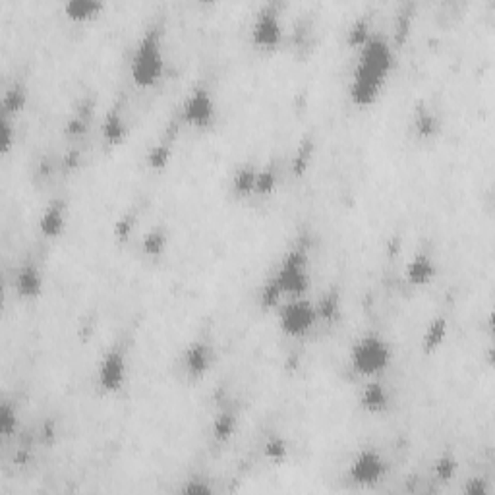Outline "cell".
Listing matches in <instances>:
<instances>
[{
	"mask_svg": "<svg viewBox=\"0 0 495 495\" xmlns=\"http://www.w3.org/2000/svg\"><path fill=\"white\" fill-rule=\"evenodd\" d=\"M358 51L360 54L350 80V99L364 109L378 101L383 91L393 70L394 52L383 37L374 34Z\"/></svg>",
	"mask_w": 495,
	"mask_h": 495,
	"instance_id": "obj_1",
	"label": "cell"
},
{
	"mask_svg": "<svg viewBox=\"0 0 495 495\" xmlns=\"http://www.w3.org/2000/svg\"><path fill=\"white\" fill-rule=\"evenodd\" d=\"M165 47L157 29H147L135 45L130 60V76L138 87H153L165 74Z\"/></svg>",
	"mask_w": 495,
	"mask_h": 495,
	"instance_id": "obj_2",
	"label": "cell"
},
{
	"mask_svg": "<svg viewBox=\"0 0 495 495\" xmlns=\"http://www.w3.org/2000/svg\"><path fill=\"white\" fill-rule=\"evenodd\" d=\"M269 285L277 290L281 300L308 296L311 285L310 256H308L304 246H296L286 253L277 265V271L271 277Z\"/></svg>",
	"mask_w": 495,
	"mask_h": 495,
	"instance_id": "obj_3",
	"label": "cell"
},
{
	"mask_svg": "<svg viewBox=\"0 0 495 495\" xmlns=\"http://www.w3.org/2000/svg\"><path fill=\"white\" fill-rule=\"evenodd\" d=\"M353 369L362 378L376 379L381 376L393 360L391 344L378 333H366L356 339L348 354Z\"/></svg>",
	"mask_w": 495,
	"mask_h": 495,
	"instance_id": "obj_4",
	"label": "cell"
},
{
	"mask_svg": "<svg viewBox=\"0 0 495 495\" xmlns=\"http://www.w3.org/2000/svg\"><path fill=\"white\" fill-rule=\"evenodd\" d=\"M319 321L318 308L308 296L298 298H286L285 302L279 304L277 323L283 335L290 339H300L310 333Z\"/></svg>",
	"mask_w": 495,
	"mask_h": 495,
	"instance_id": "obj_5",
	"label": "cell"
},
{
	"mask_svg": "<svg viewBox=\"0 0 495 495\" xmlns=\"http://www.w3.org/2000/svg\"><path fill=\"white\" fill-rule=\"evenodd\" d=\"M180 118L186 126L195 128V130H207L213 126L217 118V103L213 93L205 85L193 87L182 101Z\"/></svg>",
	"mask_w": 495,
	"mask_h": 495,
	"instance_id": "obj_6",
	"label": "cell"
},
{
	"mask_svg": "<svg viewBox=\"0 0 495 495\" xmlns=\"http://www.w3.org/2000/svg\"><path fill=\"white\" fill-rule=\"evenodd\" d=\"M387 472V462L383 455L374 447H364L354 455L348 464V478L360 487H371L383 482Z\"/></svg>",
	"mask_w": 495,
	"mask_h": 495,
	"instance_id": "obj_7",
	"label": "cell"
},
{
	"mask_svg": "<svg viewBox=\"0 0 495 495\" xmlns=\"http://www.w3.org/2000/svg\"><path fill=\"white\" fill-rule=\"evenodd\" d=\"M128 381V362L126 354L120 348H110L103 354L101 362L97 366V385L105 393H120Z\"/></svg>",
	"mask_w": 495,
	"mask_h": 495,
	"instance_id": "obj_8",
	"label": "cell"
},
{
	"mask_svg": "<svg viewBox=\"0 0 495 495\" xmlns=\"http://www.w3.org/2000/svg\"><path fill=\"white\" fill-rule=\"evenodd\" d=\"M283 41V22L275 6H265L252 24V43L260 51H275Z\"/></svg>",
	"mask_w": 495,
	"mask_h": 495,
	"instance_id": "obj_9",
	"label": "cell"
},
{
	"mask_svg": "<svg viewBox=\"0 0 495 495\" xmlns=\"http://www.w3.org/2000/svg\"><path fill=\"white\" fill-rule=\"evenodd\" d=\"M213 348L209 343L205 341H193L192 344H188V348L182 354V368H184L186 376L198 379L203 378L213 366Z\"/></svg>",
	"mask_w": 495,
	"mask_h": 495,
	"instance_id": "obj_10",
	"label": "cell"
},
{
	"mask_svg": "<svg viewBox=\"0 0 495 495\" xmlns=\"http://www.w3.org/2000/svg\"><path fill=\"white\" fill-rule=\"evenodd\" d=\"M45 279H43L41 269L34 263H26L17 269L16 277H14V290L20 298L24 300H35L43 294Z\"/></svg>",
	"mask_w": 495,
	"mask_h": 495,
	"instance_id": "obj_11",
	"label": "cell"
},
{
	"mask_svg": "<svg viewBox=\"0 0 495 495\" xmlns=\"http://www.w3.org/2000/svg\"><path fill=\"white\" fill-rule=\"evenodd\" d=\"M436 261L426 252L414 253L411 261L406 263V269H404V277L412 286L429 285L436 279Z\"/></svg>",
	"mask_w": 495,
	"mask_h": 495,
	"instance_id": "obj_12",
	"label": "cell"
},
{
	"mask_svg": "<svg viewBox=\"0 0 495 495\" xmlns=\"http://www.w3.org/2000/svg\"><path fill=\"white\" fill-rule=\"evenodd\" d=\"M66 205L59 200L51 202L45 211H43L41 221H39V227H41V232L47 238H57L64 232L66 228Z\"/></svg>",
	"mask_w": 495,
	"mask_h": 495,
	"instance_id": "obj_13",
	"label": "cell"
},
{
	"mask_svg": "<svg viewBox=\"0 0 495 495\" xmlns=\"http://www.w3.org/2000/svg\"><path fill=\"white\" fill-rule=\"evenodd\" d=\"M389 404V393L385 385L378 379H369V383L364 387L360 394V406L369 414H379L383 412Z\"/></svg>",
	"mask_w": 495,
	"mask_h": 495,
	"instance_id": "obj_14",
	"label": "cell"
},
{
	"mask_svg": "<svg viewBox=\"0 0 495 495\" xmlns=\"http://www.w3.org/2000/svg\"><path fill=\"white\" fill-rule=\"evenodd\" d=\"M105 4L99 0H70L64 4V14L74 22H89L99 16Z\"/></svg>",
	"mask_w": 495,
	"mask_h": 495,
	"instance_id": "obj_15",
	"label": "cell"
},
{
	"mask_svg": "<svg viewBox=\"0 0 495 495\" xmlns=\"http://www.w3.org/2000/svg\"><path fill=\"white\" fill-rule=\"evenodd\" d=\"M103 134H105V140L109 143H118L124 140L126 135V124H124V118L118 110H110L109 114L105 117V122H103Z\"/></svg>",
	"mask_w": 495,
	"mask_h": 495,
	"instance_id": "obj_16",
	"label": "cell"
},
{
	"mask_svg": "<svg viewBox=\"0 0 495 495\" xmlns=\"http://www.w3.org/2000/svg\"><path fill=\"white\" fill-rule=\"evenodd\" d=\"M256 177H258V168L242 167L238 168L232 177V190L236 195H252L256 192Z\"/></svg>",
	"mask_w": 495,
	"mask_h": 495,
	"instance_id": "obj_17",
	"label": "cell"
},
{
	"mask_svg": "<svg viewBox=\"0 0 495 495\" xmlns=\"http://www.w3.org/2000/svg\"><path fill=\"white\" fill-rule=\"evenodd\" d=\"M167 242H168V236L163 228H152L147 235L143 236L142 248L143 252L147 253V256L157 258V256H161V253L167 250Z\"/></svg>",
	"mask_w": 495,
	"mask_h": 495,
	"instance_id": "obj_18",
	"label": "cell"
},
{
	"mask_svg": "<svg viewBox=\"0 0 495 495\" xmlns=\"http://www.w3.org/2000/svg\"><path fill=\"white\" fill-rule=\"evenodd\" d=\"M445 335H447V321L445 319H434L426 329V335H424V348L428 353H434L439 344H443Z\"/></svg>",
	"mask_w": 495,
	"mask_h": 495,
	"instance_id": "obj_19",
	"label": "cell"
},
{
	"mask_svg": "<svg viewBox=\"0 0 495 495\" xmlns=\"http://www.w3.org/2000/svg\"><path fill=\"white\" fill-rule=\"evenodd\" d=\"M26 89L22 85L16 84L12 89H8L6 95H4V117L20 112V110L24 109V105H26Z\"/></svg>",
	"mask_w": 495,
	"mask_h": 495,
	"instance_id": "obj_20",
	"label": "cell"
},
{
	"mask_svg": "<svg viewBox=\"0 0 495 495\" xmlns=\"http://www.w3.org/2000/svg\"><path fill=\"white\" fill-rule=\"evenodd\" d=\"M437 126H439V124H437L436 114H431L429 110H420L418 114H416L414 128H416V134L422 135V138L429 140L431 135H436Z\"/></svg>",
	"mask_w": 495,
	"mask_h": 495,
	"instance_id": "obj_21",
	"label": "cell"
},
{
	"mask_svg": "<svg viewBox=\"0 0 495 495\" xmlns=\"http://www.w3.org/2000/svg\"><path fill=\"white\" fill-rule=\"evenodd\" d=\"M277 188V175L271 168H258V177H256V192L260 195H267Z\"/></svg>",
	"mask_w": 495,
	"mask_h": 495,
	"instance_id": "obj_22",
	"label": "cell"
},
{
	"mask_svg": "<svg viewBox=\"0 0 495 495\" xmlns=\"http://www.w3.org/2000/svg\"><path fill=\"white\" fill-rule=\"evenodd\" d=\"M263 453H265L269 461L283 462L286 459V455H288V445L281 437H271L265 443V447H263Z\"/></svg>",
	"mask_w": 495,
	"mask_h": 495,
	"instance_id": "obj_23",
	"label": "cell"
},
{
	"mask_svg": "<svg viewBox=\"0 0 495 495\" xmlns=\"http://www.w3.org/2000/svg\"><path fill=\"white\" fill-rule=\"evenodd\" d=\"M170 153L172 152H170V147H168L167 143H157L149 152V155H147L149 167L153 170H163L168 165V161H170Z\"/></svg>",
	"mask_w": 495,
	"mask_h": 495,
	"instance_id": "obj_24",
	"label": "cell"
},
{
	"mask_svg": "<svg viewBox=\"0 0 495 495\" xmlns=\"http://www.w3.org/2000/svg\"><path fill=\"white\" fill-rule=\"evenodd\" d=\"M369 37H371V31H369V24L366 20L354 22L353 27L348 29V43H350V47H358L360 49Z\"/></svg>",
	"mask_w": 495,
	"mask_h": 495,
	"instance_id": "obj_25",
	"label": "cell"
},
{
	"mask_svg": "<svg viewBox=\"0 0 495 495\" xmlns=\"http://www.w3.org/2000/svg\"><path fill=\"white\" fill-rule=\"evenodd\" d=\"M235 431V416L232 414H219L215 418V426H213V434L217 439H227V437L232 436Z\"/></svg>",
	"mask_w": 495,
	"mask_h": 495,
	"instance_id": "obj_26",
	"label": "cell"
},
{
	"mask_svg": "<svg viewBox=\"0 0 495 495\" xmlns=\"http://www.w3.org/2000/svg\"><path fill=\"white\" fill-rule=\"evenodd\" d=\"M316 308H318V316L319 319H333L339 313V298H337V294H329V296H325L323 300L319 304H316Z\"/></svg>",
	"mask_w": 495,
	"mask_h": 495,
	"instance_id": "obj_27",
	"label": "cell"
},
{
	"mask_svg": "<svg viewBox=\"0 0 495 495\" xmlns=\"http://www.w3.org/2000/svg\"><path fill=\"white\" fill-rule=\"evenodd\" d=\"M0 429H2V436L4 437L12 436V431L16 429V411H14L10 404H2V411H0Z\"/></svg>",
	"mask_w": 495,
	"mask_h": 495,
	"instance_id": "obj_28",
	"label": "cell"
},
{
	"mask_svg": "<svg viewBox=\"0 0 495 495\" xmlns=\"http://www.w3.org/2000/svg\"><path fill=\"white\" fill-rule=\"evenodd\" d=\"M455 472H457V461H455L453 457L445 455V457H441V459H437V462H436L437 478L447 482V480L453 478Z\"/></svg>",
	"mask_w": 495,
	"mask_h": 495,
	"instance_id": "obj_29",
	"label": "cell"
},
{
	"mask_svg": "<svg viewBox=\"0 0 495 495\" xmlns=\"http://www.w3.org/2000/svg\"><path fill=\"white\" fill-rule=\"evenodd\" d=\"M12 138H14V132H12V122H10L8 118L4 117V120H2V152L4 153L10 152Z\"/></svg>",
	"mask_w": 495,
	"mask_h": 495,
	"instance_id": "obj_30",
	"label": "cell"
},
{
	"mask_svg": "<svg viewBox=\"0 0 495 495\" xmlns=\"http://www.w3.org/2000/svg\"><path fill=\"white\" fill-rule=\"evenodd\" d=\"M211 487L205 486V484H188V486H184V494H209Z\"/></svg>",
	"mask_w": 495,
	"mask_h": 495,
	"instance_id": "obj_31",
	"label": "cell"
}]
</instances>
